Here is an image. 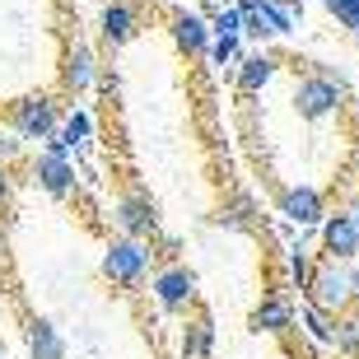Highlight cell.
Instances as JSON below:
<instances>
[{
    "label": "cell",
    "mask_w": 359,
    "mask_h": 359,
    "mask_svg": "<svg viewBox=\"0 0 359 359\" xmlns=\"http://www.w3.org/2000/svg\"><path fill=\"white\" fill-rule=\"evenodd\" d=\"M173 42H177V52H187V56H205V47H210V24L191 10H177L173 14Z\"/></svg>",
    "instance_id": "obj_12"
},
{
    "label": "cell",
    "mask_w": 359,
    "mask_h": 359,
    "mask_svg": "<svg viewBox=\"0 0 359 359\" xmlns=\"http://www.w3.org/2000/svg\"><path fill=\"white\" fill-rule=\"evenodd\" d=\"M0 248H5V238H0Z\"/></svg>",
    "instance_id": "obj_27"
},
{
    "label": "cell",
    "mask_w": 359,
    "mask_h": 359,
    "mask_svg": "<svg viewBox=\"0 0 359 359\" xmlns=\"http://www.w3.org/2000/svg\"><path fill=\"white\" fill-rule=\"evenodd\" d=\"M290 103H294V112H299L304 121H327V117L341 112V103H346V84L332 80V75H304V80L294 84Z\"/></svg>",
    "instance_id": "obj_3"
},
{
    "label": "cell",
    "mask_w": 359,
    "mask_h": 359,
    "mask_svg": "<svg viewBox=\"0 0 359 359\" xmlns=\"http://www.w3.org/2000/svg\"><path fill=\"white\" fill-rule=\"evenodd\" d=\"M66 154H70V145L52 131L47 135V149L33 159V177H38V187L47 196H70V191H75V168H70Z\"/></svg>",
    "instance_id": "obj_5"
},
{
    "label": "cell",
    "mask_w": 359,
    "mask_h": 359,
    "mask_svg": "<svg viewBox=\"0 0 359 359\" xmlns=\"http://www.w3.org/2000/svg\"><path fill=\"white\" fill-rule=\"evenodd\" d=\"M304 332L318 341V346H332V313H322L313 299L304 304Z\"/></svg>",
    "instance_id": "obj_18"
},
{
    "label": "cell",
    "mask_w": 359,
    "mask_h": 359,
    "mask_svg": "<svg viewBox=\"0 0 359 359\" xmlns=\"http://www.w3.org/2000/svg\"><path fill=\"white\" fill-rule=\"evenodd\" d=\"M10 191H14V177H10V168H5V163H0V205H5V201H10Z\"/></svg>",
    "instance_id": "obj_24"
},
{
    "label": "cell",
    "mask_w": 359,
    "mask_h": 359,
    "mask_svg": "<svg viewBox=\"0 0 359 359\" xmlns=\"http://www.w3.org/2000/svg\"><path fill=\"white\" fill-rule=\"evenodd\" d=\"M205 56H210L215 66H229V61L238 56V38H233V33H210V47H205Z\"/></svg>",
    "instance_id": "obj_20"
},
{
    "label": "cell",
    "mask_w": 359,
    "mask_h": 359,
    "mask_svg": "<svg viewBox=\"0 0 359 359\" xmlns=\"http://www.w3.org/2000/svg\"><path fill=\"white\" fill-rule=\"evenodd\" d=\"M210 33H233V38H243V10L238 5H233V10H219L215 24H210Z\"/></svg>",
    "instance_id": "obj_23"
},
{
    "label": "cell",
    "mask_w": 359,
    "mask_h": 359,
    "mask_svg": "<svg viewBox=\"0 0 359 359\" xmlns=\"http://www.w3.org/2000/svg\"><path fill=\"white\" fill-rule=\"evenodd\" d=\"M290 276H294V290L304 294L308 290V276H313V262H308L304 248H294V252H290Z\"/></svg>",
    "instance_id": "obj_22"
},
{
    "label": "cell",
    "mask_w": 359,
    "mask_h": 359,
    "mask_svg": "<svg viewBox=\"0 0 359 359\" xmlns=\"http://www.w3.org/2000/svg\"><path fill=\"white\" fill-rule=\"evenodd\" d=\"M117 229H121V233H131V238H154V233H159V215H154L149 196H140V191L121 196V205H117Z\"/></svg>",
    "instance_id": "obj_8"
},
{
    "label": "cell",
    "mask_w": 359,
    "mask_h": 359,
    "mask_svg": "<svg viewBox=\"0 0 359 359\" xmlns=\"http://www.w3.org/2000/svg\"><path fill=\"white\" fill-rule=\"evenodd\" d=\"M304 294L322 308V313H341V308H350L359 299V271L350 266V262L327 257V262H318V266H313Z\"/></svg>",
    "instance_id": "obj_1"
},
{
    "label": "cell",
    "mask_w": 359,
    "mask_h": 359,
    "mask_svg": "<svg viewBox=\"0 0 359 359\" xmlns=\"http://www.w3.org/2000/svg\"><path fill=\"white\" fill-rule=\"evenodd\" d=\"M28 355L33 359H66V341L56 336V327L47 318L28 322Z\"/></svg>",
    "instance_id": "obj_17"
},
{
    "label": "cell",
    "mask_w": 359,
    "mask_h": 359,
    "mask_svg": "<svg viewBox=\"0 0 359 359\" xmlns=\"http://www.w3.org/2000/svg\"><path fill=\"white\" fill-rule=\"evenodd\" d=\"M276 70H280V61H276L271 52L243 56V61H238V89H243V93H262L271 80H276Z\"/></svg>",
    "instance_id": "obj_14"
},
{
    "label": "cell",
    "mask_w": 359,
    "mask_h": 359,
    "mask_svg": "<svg viewBox=\"0 0 359 359\" xmlns=\"http://www.w3.org/2000/svg\"><path fill=\"white\" fill-rule=\"evenodd\" d=\"M276 205L290 224H318L322 215H327V201H322V191H313V187H285Z\"/></svg>",
    "instance_id": "obj_9"
},
{
    "label": "cell",
    "mask_w": 359,
    "mask_h": 359,
    "mask_svg": "<svg viewBox=\"0 0 359 359\" xmlns=\"http://www.w3.org/2000/svg\"><path fill=\"white\" fill-rule=\"evenodd\" d=\"M145 266H149V248L145 238H131V233H121V238L107 243L103 252V276L117 285V290H135L140 280H145Z\"/></svg>",
    "instance_id": "obj_4"
},
{
    "label": "cell",
    "mask_w": 359,
    "mask_h": 359,
    "mask_svg": "<svg viewBox=\"0 0 359 359\" xmlns=\"http://www.w3.org/2000/svg\"><path fill=\"white\" fill-rule=\"evenodd\" d=\"M210 355H215V322L210 313H196L182 327V359H210Z\"/></svg>",
    "instance_id": "obj_15"
},
{
    "label": "cell",
    "mask_w": 359,
    "mask_h": 359,
    "mask_svg": "<svg viewBox=\"0 0 359 359\" xmlns=\"http://www.w3.org/2000/svg\"><path fill=\"white\" fill-rule=\"evenodd\" d=\"M327 10L341 28H346L350 38H359V0H327Z\"/></svg>",
    "instance_id": "obj_19"
},
{
    "label": "cell",
    "mask_w": 359,
    "mask_h": 359,
    "mask_svg": "<svg viewBox=\"0 0 359 359\" xmlns=\"http://www.w3.org/2000/svg\"><path fill=\"white\" fill-rule=\"evenodd\" d=\"M346 215H350V219H355V229H359V196L350 201V210H346Z\"/></svg>",
    "instance_id": "obj_26"
},
{
    "label": "cell",
    "mask_w": 359,
    "mask_h": 359,
    "mask_svg": "<svg viewBox=\"0 0 359 359\" xmlns=\"http://www.w3.org/2000/svg\"><path fill=\"white\" fill-rule=\"evenodd\" d=\"M290 327H294V304L285 294H266V299L252 308V332L280 336V332H290Z\"/></svg>",
    "instance_id": "obj_13"
},
{
    "label": "cell",
    "mask_w": 359,
    "mask_h": 359,
    "mask_svg": "<svg viewBox=\"0 0 359 359\" xmlns=\"http://www.w3.org/2000/svg\"><path fill=\"white\" fill-rule=\"evenodd\" d=\"M93 84V52L84 42H70L61 56V89L66 93H84Z\"/></svg>",
    "instance_id": "obj_10"
},
{
    "label": "cell",
    "mask_w": 359,
    "mask_h": 359,
    "mask_svg": "<svg viewBox=\"0 0 359 359\" xmlns=\"http://www.w3.org/2000/svg\"><path fill=\"white\" fill-rule=\"evenodd\" d=\"M318 224H322V252L336 257V262H355V257H359V229H355V219H350L346 210H336V215H322Z\"/></svg>",
    "instance_id": "obj_7"
},
{
    "label": "cell",
    "mask_w": 359,
    "mask_h": 359,
    "mask_svg": "<svg viewBox=\"0 0 359 359\" xmlns=\"http://www.w3.org/2000/svg\"><path fill=\"white\" fill-rule=\"evenodd\" d=\"M332 346L341 355L359 359V299L350 308H341V313H332Z\"/></svg>",
    "instance_id": "obj_16"
},
{
    "label": "cell",
    "mask_w": 359,
    "mask_h": 359,
    "mask_svg": "<svg viewBox=\"0 0 359 359\" xmlns=\"http://www.w3.org/2000/svg\"><path fill=\"white\" fill-rule=\"evenodd\" d=\"M98 33H103L107 47H126L135 38V5L131 0H112L103 10V19H98Z\"/></svg>",
    "instance_id": "obj_11"
},
{
    "label": "cell",
    "mask_w": 359,
    "mask_h": 359,
    "mask_svg": "<svg viewBox=\"0 0 359 359\" xmlns=\"http://www.w3.org/2000/svg\"><path fill=\"white\" fill-rule=\"evenodd\" d=\"M14 154H19V140H0V163L14 159Z\"/></svg>",
    "instance_id": "obj_25"
},
{
    "label": "cell",
    "mask_w": 359,
    "mask_h": 359,
    "mask_svg": "<svg viewBox=\"0 0 359 359\" xmlns=\"http://www.w3.org/2000/svg\"><path fill=\"white\" fill-rule=\"evenodd\" d=\"M154 299H159V308H168V313L191 308L196 304V276L187 266H163L159 276H154Z\"/></svg>",
    "instance_id": "obj_6"
},
{
    "label": "cell",
    "mask_w": 359,
    "mask_h": 359,
    "mask_svg": "<svg viewBox=\"0 0 359 359\" xmlns=\"http://www.w3.org/2000/svg\"><path fill=\"white\" fill-rule=\"evenodd\" d=\"M5 121L19 140H47L61 126V103L52 93H19L14 103H5Z\"/></svg>",
    "instance_id": "obj_2"
},
{
    "label": "cell",
    "mask_w": 359,
    "mask_h": 359,
    "mask_svg": "<svg viewBox=\"0 0 359 359\" xmlns=\"http://www.w3.org/2000/svg\"><path fill=\"white\" fill-rule=\"evenodd\" d=\"M89 131H93L89 112H75V117H70L66 126H61V140H66V145L75 149V145H84V140H89Z\"/></svg>",
    "instance_id": "obj_21"
}]
</instances>
